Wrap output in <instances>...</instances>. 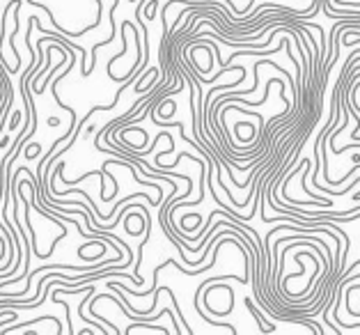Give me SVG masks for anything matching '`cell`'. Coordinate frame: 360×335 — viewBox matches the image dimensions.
Masks as SVG:
<instances>
[{"label":"cell","instance_id":"obj_3","mask_svg":"<svg viewBox=\"0 0 360 335\" xmlns=\"http://www.w3.org/2000/svg\"><path fill=\"white\" fill-rule=\"evenodd\" d=\"M46 124H48V126H60V117H55V115H51L48 120H46Z\"/></svg>","mask_w":360,"mask_h":335},{"label":"cell","instance_id":"obj_2","mask_svg":"<svg viewBox=\"0 0 360 335\" xmlns=\"http://www.w3.org/2000/svg\"><path fill=\"white\" fill-rule=\"evenodd\" d=\"M19 122H21V110H16L14 117H11V122H9V131H14V129L19 126Z\"/></svg>","mask_w":360,"mask_h":335},{"label":"cell","instance_id":"obj_1","mask_svg":"<svg viewBox=\"0 0 360 335\" xmlns=\"http://www.w3.org/2000/svg\"><path fill=\"white\" fill-rule=\"evenodd\" d=\"M37 152H41V145L39 143H32L25 147V158H37Z\"/></svg>","mask_w":360,"mask_h":335},{"label":"cell","instance_id":"obj_4","mask_svg":"<svg viewBox=\"0 0 360 335\" xmlns=\"http://www.w3.org/2000/svg\"><path fill=\"white\" fill-rule=\"evenodd\" d=\"M193 220H195V223H202V216H200V214H193ZM184 227H186V230H195L197 225H184Z\"/></svg>","mask_w":360,"mask_h":335}]
</instances>
